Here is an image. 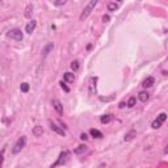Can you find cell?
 <instances>
[{
	"label": "cell",
	"mask_w": 168,
	"mask_h": 168,
	"mask_svg": "<svg viewBox=\"0 0 168 168\" xmlns=\"http://www.w3.org/2000/svg\"><path fill=\"white\" fill-rule=\"evenodd\" d=\"M26 146V137L22 135L20 137L17 141H16V143L13 144V149H12V154L13 155H17L19 152H21V150L24 149V147Z\"/></svg>",
	"instance_id": "cell-3"
},
{
	"label": "cell",
	"mask_w": 168,
	"mask_h": 168,
	"mask_svg": "<svg viewBox=\"0 0 168 168\" xmlns=\"http://www.w3.org/2000/svg\"><path fill=\"white\" fill-rule=\"evenodd\" d=\"M75 80V75L74 72H66L63 75V81L64 83H74Z\"/></svg>",
	"instance_id": "cell-12"
},
{
	"label": "cell",
	"mask_w": 168,
	"mask_h": 168,
	"mask_svg": "<svg viewBox=\"0 0 168 168\" xmlns=\"http://www.w3.org/2000/svg\"><path fill=\"white\" fill-rule=\"evenodd\" d=\"M32 15H33V4H29V5H26V8H25L24 16H25L26 19H30Z\"/></svg>",
	"instance_id": "cell-19"
},
{
	"label": "cell",
	"mask_w": 168,
	"mask_h": 168,
	"mask_svg": "<svg viewBox=\"0 0 168 168\" xmlns=\"http://www.w3.org/2000/svg\"><path fill=\"white\" fill-rule=\"evenodd\" d=\"M138 98H139V101H142V103H146V101L150 98L149 92L147 91H141L139 93H138Z\"/></svg>",
	"instance_id": "cell-13"
},
{
	"label": "cell",
	"mask_w": 168,
	"mask_h": 168,
	"mask_svg": "<svg viewBox=\"0 0 168 168\" xmlns=\"http://www.w3.org/2000/svg\"><path fill=\"white\" fill-rule=\"evenodd\" d=\"M162 125H163V122H160V121L156 118V120H154V121H152L151 126H152V129H155V130H156V129H159V127H162Z\"/></svg>",
	"instance_id": "cell-23"
},
{
	"label": "cell",
	"mask_w": 168,
	"mask_h": 168,
	"mask_svg": "<svg viewBox=\"0 0 168 168\" xmlns=\"http://www.w3.org/2000/svg\"><path fill=\"white\" fill-rule=\"evenodd\" d=\"M125 107H126V103H125V101H121V103L118 104V108H120V109H124Z\"/></svg>",
	"instance_id": "cell-31"
},
{
	"label": "cell",
	"mask_w": 168,
	"mask_h": 168,
	"mask_svg": "<svg viewBox=\"0 0 168 168\" xmlns=\"http://www.w3.org/2000/svg\"><path fill=\"white\" fill-rule=\"evenodd\" d=\"M114 98V95H112V96H109V97H103V96H100V101H105V103H107V101H112Z\"/></svg>",
	"instance_id": "cell-26"
},
{
	"label": "cell",
	"mask_w": 168,
	"mask_h": 168,
	"mask_svg": "<svg viewBox=\"0 0 168 168\" xmlns=\"http://www.w3.org/2000/svg\"><path fill=\"white\" fill-rule=\"evenodd\" d=\"M59 125H61V127H62V129H63V130H66V129H67V126H66V124H63V122H62V121H59Z\"/></svg>",
	"instance_id": "cell-32"
},
{
	"label": "cell",
	"mask_w": 168,
	"mask_h": 168,
	"mask_svg": "<svg viewBox=\"0 0 168 168\" xmlns=\"http://www.w3.org/2000/svg\"><path fill=\"white\" fill-rule=\"evenodd\" d=\"M7 37L20 42V41H22V38H24V34H22V32L20 30L19 28H15V29H11V30L7 33Z\"/></svg>",
	"instance_id": "cell-4"
},
{
	"label": "cell",
	"mask_w": 168,
	"mask_h": 168,
	"mask_svg": "<svg viewBox=\"0 0 168 168\" xmlns=\"http://www.w3.org/2000/svg\"><path fill=\"white\" fill-rule=\"evenodd\" d=\"M80 139H81V141H87V139H88V135H87L85 133H81V134H80Z\"/></svg>",
	"instance_id": "cell-30"
},
{
	"label": "cell",
	"mask_w": 168,
	"mask_h": 168,
	"mask_svg": "<svg viewBox=\"0 0 168 168\" xmlns=\"http://www.w3.org/2000/svg\"><path fill=\"white\" fill-rule=\"evenodd\" d=\"M135 103H137V98L134 97V96H131L129 100H127V103H126V107L127 108H133L134 105H135Z\"/></svg>",
	"instance_id": "cell-22"
},
{
	"label": "cell",
	"mask_w": 168,
	"mask_h": 168,
	"mask_svg": "<svg viewBox=\"0 0 168 168\" xmlns=\"http://www.w3.org/2000/svg\"><path fill=\"white\" fill-rule=\"evenodd\" d=\"M135 135H137V131L135 130H130L129 133L125 135V142H130V141H133Z\"/></svg>",
	"instance_id": "cell-18"
},
{
	"label": "cell",
	"mask_w": 168,
	"mask_h": 168,
	"mask_svg": "<svg viewBox=\"0 0 168 168\" xmlns=\"http://www.w3.org/2000/svg\"><path fill=\"white\" fill-rule=\"evenodd\" d=\"M121 5V3H116V1H110V3H108V5H107V9L109 12H114V11H117L118 9V7Z\"/></svg>",
	"instance_id": "cell-15"
},
{
	"label": "cell",
	"mask_w": 168,
	"mask_h": 168,
	"mask_svg": "<svg viewBox=\"0 0 168 168\" xmlns=\"http://www.w3.org/2000/svg\"><path fill=\"white\" fill-rule=\"evenodd\" d=\"M109 20H110L109 15H104V16H103V21H104V22H109Z\"/></svg>",
	"instance_id": "cell-29"
},
{
	"label": "cell",
	"mask_w": 168,
	"mask_h": 168,
	"mask_svg": "<svg viewBox=\"0 0 168 168\" xmlns=\"http://www.w3.org/2000/svg\"><path fill=\"white\" fill-rule=\"evenodd\" d=\"M42 134H44V127L42 126H39V125H37V126H34L33 127V135L34 137H42Z\"/></svg>",
	"instance_id": "cell-14"
},
{
	"label": "cell",
	"mask_w": 168,
	"mask_h": 168,
	"mask_svg": "<svg viewBox=\"0 0 168 168\" xmlns=\"http://www.w3.org/2000/svg\"><path fill=\"white\" fill-rule=\"evenodd\" d=\"M90 134L93 138H96V139H101V138H103L104 135H103V133H101L100 130H97V129H91L90 130Z\"/></svg>",
	"instance_id": "cell-17"
},
{
	"label": "cell",
	"mask_w": 168,
	"mask_h": 168,
	"mask_svg": "<svg viewBox=\"0 0 168 168\" xmlns=\"http://www.w3.org/2000/svg\"><path fill=\"white\" fill-rule=\"evenodd\" d=\"M70 67H71V70L74 72H76L79 68H80V63H79V61H72L71 64H70Z\"/></svg>",
	"instance_id": "cell-20"
},
{
	"label": "cell",
	"mask_w": 168,
	"mask_h": 168,
	"mask_svg": "<svg viewBox=\"0 0 168 168\" xmlns=\"http://www.w3.org/2000/svg\"><path fill=\"white\" fill-rule=\"evenodd\" d=\"M96 5H97V0H91V1L84 7L83 12L80 13V17H79V19H80L81 21H83V20H85V19H87L88 16H90L91 13H92V11L95 9V7H96Z\"/></svg>",
	"instance_id": "cell-2"
},
{
	"label": "cell",
	"mask_w": 168,
	"mask_h": 168,
	"mask_svg": "<svg viewBox=\"0 0 168 168\" xmlns=\"http://www.w3.org/2000/svg\"><path fill=\"white\" fill-rule=\"evenodd\" d=\"M51 105H53V108H54L55 112H57L58 114H63V105H62V103L59 100H57V98L51 100Z\"/></svg>",
	"instance_id": "cell-5"
},
{
	"label": "cell",
	"mask_w": 168,
	"mask_h": 168,
	"mask_svg": "<svg viewBox=\"0 0 168 168\" xmlns=\"http://www.w3.org/2000/svg\"><path fill=\"white\" fill-rule=\"evenodd\" d=\"M53 49H54V44H49L46 45L44 49H42V58H46L49 54H50V51H53Z\"/></svg>",
	"instance_id": "cell-10"
},
{
	"label": "cell",
	"mask_w": 168,
	"mask_h": 168,
	"mask_svg": "<svg viewBox=\"0 0 168 168\" xmlns=\"http://www.w3.org/2000/svg\"><path fill=\"white\" fill-rule=\"evenodd\" d=\"M59 84H61V87H62V90H63V91L66 92V93H68V92H70V88H68V87H67V85H66V83H64V81H63V80H62V81H61V83H59Z\"/></svg>",
	"instance_id": "cell-25"
},
{
	"label": "cell",
	"mask_w": 168,
	"mask_h": 168,
	"mask_svg": "<svg viewBox=\"0 0 168 168\" xmlns=\"http://www.w3.org/2000/svg\"><path fill=\"white\" fill-rule=\"evenodd\" d=\"M154 83H155V78H154V76H147L142 81V85L144 88H150V87H152V85H154Z\"/></svg>",
	"instance_id": "cell-9"
},
{
	"label": "cell",
	"mask_w": 168,
	"mask_h": 168,
	"mask_svg": "<svg viewBox=\"0 0 168 168\" xmlns=\"http://www.w3.org/2000/svg\"><path fill=\"white\" fill-rule=\"evenodd\" d=\"M158 120H159L160 122H164V121L167 120V113H164V112L163 113H160L159 116H158Z\"/></svg>",
	"instance_id": "cell-24"
},
{
	"label": "cell",
	"mask_w": 168,
	"mask_h": 168,
	"mask_svg": "<svg viewBox=\"0 0 168 168\" xmlns=\"http://www.w3.org/2000/svg\"><path fill=\"white\" fill-rule=\"evenodd\" d=\"M36 26H37V21H36V20H32V21H29L28 24H26V26H25V32L28 33V34H32V33L34 32Z\"/></svg>",
	"instance_id": "cell-8"
},
{
	"label": "cell",
	"mask_w": 168,
	"mask_h": 168,
	"mask_svg": "<svg viewBox=\"0 0 168 168\" xmlns=\"http://www.w3.org/2000/svg\"><path fill=\"white\" fill-rule=\"evenodd\" d=\"M68 158H70V151H68V150L62 151V152L59 154L58 159L55 160V163H53V164H51L50 168H55V167H59V166H63V164L67 163Z\"/></svg>",
	"instance_id": "cell-1"
},
{
	"label": "cell",
	"mask_w": 168,
	"mask_h": 168,
	"mask_svg": "<svg viewBox=\"0 0 168 168\" xmlns=\"http://www.w3.org/2000/svg\"><path fill=\"white\" fill-rule=\"evenodd\" d=\"M87 150H88V147L85 146V144H80V146H78L76 149L74 150V154H76V155H81V154H84Z\"/></svg>",
	"instance_id": "cell-16"
},
{
	"label": "cell",
	"mask_w": 168,
	"mask_h": 168,
	"mask_svg": "<svg viewBox=\"0 0 168 168\" xmlns=\"http://www.w3.org/2000/svg\"><path fill=\"white\" fill-rule=\"evenodd\" d=\"M97 80L98 79L96 78V76H92L91 79H90V93L91 95H95L97 92V90H96V83H97Z\"/></svg>",
	"instance_id": "cell-7"
},
{
	"label": "cell",
	"mask_w": 168,
	"mask_h": 168,
	"mask_svg": "<svg viewBox=\"0 0 168 168\" xmlns=\"http://www.w3.org/2000/svg\"><path fill=\"white\" fill-rule=\"evenodd\" d=\"M66 3H67L66 0H61V1H54V5H55V7H61V5H64Z\"/></svg>",
	"instance_id": "cell-28"
},
{
	"label": "cell",
	"mask_w": 168,
	"mask_h": 168,
	"mask_svg": "<svg viewBox=\"0 0 168 168\" xmlns=\"http://www.w3.org/2000/svg\"><path fill=\"white\" fill-rule=\"evenodd\" d=\"M20 90H21L22 93H28L29 90H30V85H29L28 83H22L21 85H20Z\"/></svg>",
	"instance_id": "cell-21"
},
{
	"label": "cell",
	"mask_w": 168,
	"mask_h": 168,
	"mask_svg": "<svg viewBox=\"0 0 168 168\" xmlns=\"http://www.w3.org/2000/svg\"><path fill=\"white\" fill-rule=\"evenodd\" d=\"M4 149H3L1 151H0V168H1V166H3V162H4Z\"/></svg>",
	"instance_id": "cell-27"
},
{
	"label": "cell",
	"mask_w": 168,
	"mask_h": 168,
	"mask_svg": "<svg viewBox=\"0 0 168 168\" xmlns=\"http://www.w3.org/2000/svg\"><path fill=\"white\" fill-rule=\"evenodd\" d=\"M50 129L54 131V133H57L58 135H62V137H64L66 135V130H63L61 126H58L57 124H54V122H51L50 121Z\"/></svg>",
	"instance_id": "cell-6"
},
{
	"label": "cell",
	"mask_w": 168,
	"mask_h": 168,
	"mask_svg": "<svg viewBox=\"0 0 168 168\" xmlns=\"http://www.w3.org/2000/svg\"><path fill=\"white\" fill-rule=\"evenodd\" d=\"M113 120H114V116H113V114H104V116H101V118H100L101 124H104V125L110 124Z\"/></svg>",
	"instance_id": "cell-11"
}]
</instances>
